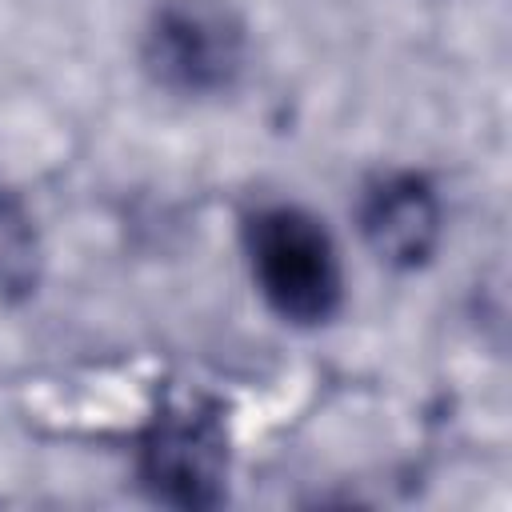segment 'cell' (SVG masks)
Listing matches in <instances>:
<instances>
[{"instance_id":"cell-4","label":"cell","mask_w":512,"mask_h":512,"mask_svg":"<svg viewBox=\"0 0 512 512\" xmlns=\"http://www.w3.org/2000/svg\"><path fill=\"white\" fill-rule=\"evenodd\" d=\"M440 196L416 172L376 176L360 196V232L392 268H420L440 244Z\"/></svg>"},{"instance_id":"cell-2","label":"cell","mask_w":512,"mask_h":512,"mask_svg":"<svg viewBox=\"0 0 512 512\" xmlns=\"http://www.w3.org/2000/svg\"><path fill=\"white\" fill-rule=\"evenodd\" d=\"M144 68L180 96H212L244 68V24L216 0H164L144 32Z\"/></svg>"},{"instance_id":"cell-3","label":"cell","mask_w":512,"mask_h":512,"mask_svg":"<svg viewBox=\"0 0 512 512\" xmlns=\"http://www.w3.org/2000/svg\"><path fill=\"white\" fill-rule=\"evenodd\" d=\"M136 472L172 508H212L224 500L228 432L208 404H172L140 436Z\"/></svg>"},{"instance_id":"cell-5","label":"cell","mask_w":512,"mask_h":512,"mask_svg":"<svg viewBox=\"0 0 512 512\" xmlns=\"http://www.w3.org/2000/svg\"><path fill=\"white\" fill-rule=\"evenodd\" d=\"M40 280V240L28 208L16 192L0 188V300H20L36 292Z\"/></svg>"},{"instance_id":"cell-1","label":"cell","mask_w":512,"mask_h":512,"mask_svg":"<svg viewBox=\"0 0 512 512\" xmlns=\"http://www.w3.org/2000/svg\"><path fill=\"white\" fill-rule=\"evenodd\" d=\"M244 252L268 308L288 324H324L340 308L344 276L336 244L312 212L264 204L244 220Z\"/></svg>"}]
</instances>
